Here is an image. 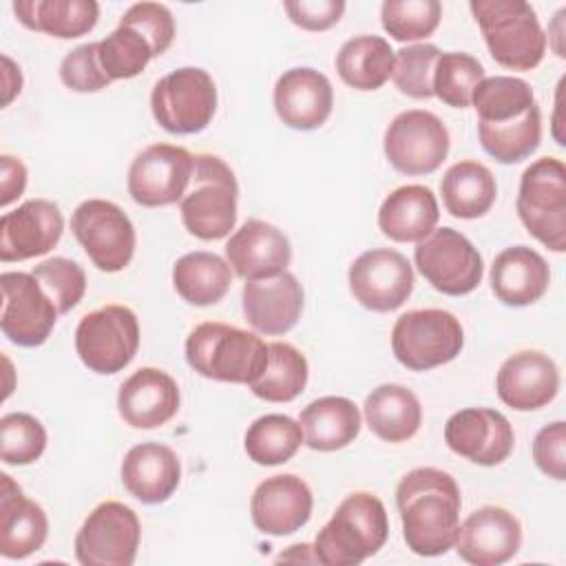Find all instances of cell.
<instances>
[{"label": "cell", "mask_w": 566, "mask_h": 566, "mask_svg": "<svg viewBox=\"0 0 566 566\" xmlns=\"http://www.w3.org/2000/svg\"><path fill=\"white\" fill-rule=\"evenodd\" d=\"M491 57L511 71L535 69L546 53V33L524 0H473L469 4Z\"/></svg>", "instance_id": "4"}, {"label": "cell", "mask_w": 566, "mask_h": 566, "mask_svg": "<svg viewBox=\"0 0 566 566\" xmlns=\"http://www.w3.org/2000/svg\"><path fill=\"white\" fill-rule=\"evenodd\" d=\"M314 497L305 480L294 473L265 478L252 493V524L272 537H283L307 524Z\"/></svg>", "instance_id": "20"}, {"label": "cell", "mask_w": 566, "mask_h": 566, "mask_svg": "<svg viewBox=\"0 0 566 566\" xmlns=\"http://www.w3.org/2000/svg\"><path fill=\"white\" fill-rule=\"evenodd\" d=\"M389 535V517L385 504L367 493L347 495L316 533L314 555L325 566H358L376 555Z\"/></svg>", "instance_id": "2"}, {"label": "cell", "mask_w": 566, "mask_h": 566, "mask_svg": "<svg viewBox=\"0 0 566 566\" xmlns=\"http://www.w3.org/2000/svg\"><path fill=\"white\" fill-rule=\"evenodd\" d=\"M139 349V321L126 305H104L82 316L75 329V352L95 374L122 371Z\"/></svg>", "instance_id": "9"}, {"label": "cell", "mask_w": 566, "mask_h": 566, "mask_svg": "<svg viewBox=\"0 0 566 566\" xmlns=\"http://www.w3.org/2000/svg\"><path fill=\"white\" fill-rule=\"evenodd\" d=\"M150 111L166 133H201L217 111V86L212 75L199 66L170 71L153 86Z\"/></svg>", "instance_id": "8"}, {"label": "cell", "mask_w": 566, "mask_h": 566, "mask_svg": "<svg viewBox=\"0 0 566 566\" xmlns=\"http://www.w3.org/2000/svg\"><path fill=\"white\" fill-rule=\"evenodd\" d=\"M402 537L407 548L422 557L444 555L455 544L460 526V486L442 469L418 467L396 486Z\"/></svg>", "instance_id": "1"}, {"label": "cell", "mask_w": 566, "mask_h": 566, "mask_svg": "<svg viewBox=\"0 0 566 566\" xmlns=\"http://www.w3.org/2000/svg\"><path fill=\"white\" fill-rule=\"evenodd\" d=\"M64 232V217L49 199H29L0 219V261H27L53 250Z\"/></svg>", "instance_id": "18"}, {"label": "cell", "mask_w": 566, "mask_h": 566, "mask_svg": "<svg viewBox=\"0 0 566 566\" xmlns=\"http://www.w3.org/2000/svg\"><path fill=\"white\" fill-rule=\"evenodd\" d=\"M287 18L305 31H325L334 27L343 11V0H290L283 4Z\"/></svg>", "instance_id": "49"}, {"label": "cell", "mask_w": 566, "mask_h": 566, "mask_svg": "<svg viewBox=\"0 0 566 566\" xmlns=\"http://www.w3.org/2000/svg\"><path fill=\"white\" fill-rule=\"evenodd\" d=\"M471 104L478 113V122L502 124L524 115L535 102L533 88L522 77L495 75L484 77L471 97Z\"/></svg>", "instance_id": "39"}, {"label": "cell", "mask_w": 566, "mask_h": 566, "mask_svg": "<svg viewBox=\"0 0 566 566\" xmlns=\"http://www.w3.org/2000/svg\"><path fill=\"white\" fill-rule=\"evenodd\" d=\"M142 539L137 513L115 500L97 504L75 535L82 566H130Z\"/></svg>", "instance_id": "11"}, {"label": "cell", "mask_w": 566, "mask_h": 566, "mask_svg": "<svg viewBox=\"0 0 566 566\" xmlns=\"http://www.w3.org/2000/svg\"><path fill=\"white\" fill-rule=\"evenodd\" d=\"M172 285L190 305H214L232 285V268L214 252H188L172 265Z\"/></svg>", "instance_id": "33"}, {"label": "cell", "mask_w": 566, "mask_h": 566, "mask_svg": "<svg viewBox=\"0 0 566 566\" xmlns=\"http://www.w3.org/2000/svg\"><path fill=\"white\" fill-rule=\"evenodd\" d=\"M464 345L460 321L447 310H411L391 327V352L411 371H427L451 363Z\"/></svg>", "instance_id": "7"}, {"label": "cell", "mask_w": 566, "mask_h": 566, "mask_svg": "<svg viewBox=\"0 0 566 566\" xmlns=\"http://www.w3.org/2000/svg\"><path fill=\"white\" fill-rule=\"evenodd\" d=\"M394 49L380 35H356L336 53L340 80L356 91L380 88L394 71Z\"/></svg>", "instance_id": "35"}, {"label": "cell", "mask_w": 566, "mask_h": 566, "mask_svg": "<svg viewBox=\"0 0 566 566\" xmlns=\"http://www.w3.org/2000/svg\"><path fill=\"white\" fill-rule=\"evenodd\" d=\"M447 447L482 467L502 464L515 444L509 418L489 407H467L455 411L444 424Z\"/></svg>", "instance_id": "17"}, {"label": "cell", "mask_w": 566, "mask_h": 566, "mask_svg": "<svg viewBox=\"0 0 566 566\" xmlns=\"http://www.w3.org/2000/svg\"><path fill=\"white\" fill-rule=\"evenodd\" d=\"M365 420L374 436L385 442H405L422 424V407L416 394L402 385L387 382L365 398Z\"/></svg>", "instance_id": "31"}, {"label": "cell", "mask_w": 566, "mask_h": 566, "mask_svg": "<svg viewBox=\"0 0 566 566\" xmlns=\"http://www.w3.org/2000/svg\"><path fill=\"white\" fill-rule=\"evenodd\" d=\"M44 449L46 431L35 416L13 411L0 418V458L4 464H31L44 453Z\"/></svg>", "instance_id": "43"}, {"label": "cell", "mask_w": 566, "mask_h": 566, "mask_svg": "<svg viewBox=\"0 0 566 566\" xmlns=\"http://www.w3.org/2000/svg\"><path fill=\"white\" fill-rule=\"evenodd\" d=\"M478 137L495 161L500 164H517L531 157L542 139V113L539 106L533 104L524 115L502 122V124H484L478 122Z\"/></svg>", "instance_id": "36"}, {"label": "cell", "mask_w": 566, "mask_h": 566, "mask_svg": "<svg viewBox=\"0 0 566 566\" xmlns=\"http://www.w3.org/2000/svg\"><path fill=\"white\" fill-rule=\"evenodd\" d=\"M453 546L473 566L504 564L522 546L520 520L502 506H482L458 526Z\"/></svg>", "instance_id": "19"}, {"label": "cell", "mask_w": 566, "mask_h": 566, "mask_svg": "<svg viewBox=\"0 0 566 566\" xmlns=\"http://www.w3.org/2000/svg\"><path fill=\"white\" fill-rule=\"evenodd\" d=\"M31 274L40 281L44 292L51 296L60 314L71 312L86 292V274L73 259L53 256L38 263Z\"/></svg>", "instance_id": "45"}, {"label": "cell", "mask_w": 566, "mask_h": 566, "mask_svg": "<svg viewBox=\"0 0 566 566\" xmlns=\"http://www.w3.org/2000/svg\"><path fill=\"white\" fill-rule=\"evenodd\" d=\"M2 287V334L20 347L42 345L57 321V307L44 292L40 281L27 272H4Z\"/></svg>", "instance_id": "15"}, {"label": "cell", "mask_w": 566, "mask_h": 566, "mask_svg": "<svg viewBox=\"0 0 566 566\" xmlns=\"http://www.w3.org/2000/svg\"><path fill=\"white\" fill-rule=\"evenodd\" d=\"M71 230L91 263L102 272L124 270L135 254V228L128 214L113 201H82L71 217Z\"/></svg>", "instance_id": "10"}, {"label": "cell", "mask_w": 566, "mask_h": 566, "mask_svg": "<svg viewBox=\"0 0 566 566\" xmlns=\"http://www.w3.org/2000/svg\"><path fill=\"white\" fill-rule=\"evenodd\" d=\"M27 188V166L11 155L0 157V206L7 208Z\"/></svg>", "instance_id": "50"}, {"label": "cell", "mask_w": 566, "mask_h": 566, "mask_svg": "<svg viewBox=\"0 0 566 566\" xmlns=\"http://www.w3.org/2000/svg\"><path fill=\"white\" fill-rule=\"evenodd\" d=\"M307 374V360L296 347L287 343H270L268 365L250 389L265 402H290L303 394Z\"/></svg>", "instance_id": "37"}, {"label": "cell", "mask_w": 566, "mask_h": 566, "mask_svg": "<svg viewBox=\"0 0 566 566\" xmlns=\"http://www.w3.org/2000/svg\"><path fill=\"white\" fill-rule=\"evenodd\" d=\"M332 106L334 88L329 80L312 66L290 69L274 84V111L287 128H321L332 115Z\"/></svg>", "instance_id": "22"}, {"label": "cell", "mask_w": 566, "mask_h": 566, "mask_svg": "<svg viewBox=\"0 0 566 566\" xmlns=\"http://www.w3.org/2000/svg\"><path fill=\"white\" fill-rule=\"evenodd\" d=\"M186 360L203 378L250 387L268 365V345L252 332L208 321L188 334Z\"/></svg>", "instance_id": "3"}, {"label": "cell", "mask_w": 566, "mask_h": 566, "mask_svg": "<svg viewBox=\"0 0 566 566\" xmlns=\"http://www.w3.org/2000/svg\"><path fill=\"white\" fill-rule=\"evenodd\" d=\"M97 55L111 80H130L157 57V51L137 27L119 20L117 29L97 42Z\"/></svg>", "instance_id": "40"}, {"label": "cell", "mask_w": 566, "mask_h": 566, "mask_svg": "<svg viewBox=\"0 0 566 566\" xmlns=\"http://www.w3.org/2000/svg\"><path fill=\"white\" fill-rule=\"evenodd\" d=\"M413 261L427 283L447 296L473 292L484 274L480 252L453 228H438L424 237L413 250Z\"/></svg>", "instance_id": "12"}, {"label": "cell", "mask_w": 566, "mask_h": 566, "mask_svg": "<svg viewBox=\"0 0 566 566\" xmlns=\"http://www.w3.org/2000/svg\"><path fill=\"white\" fill-rule=\"evenodd\" d=\"M303 444V429L290 416L265 413L245 431V453L261 467H276L292 460Z\"/></svg>", "instance_id": "38"}, {"label": "cell", "mask_w": 566, "mask_h": 566, "mask_svg": "<svg viewBox=\"0 0 566 566\" xmlns=\"http://www.w3.org/2000/svg\"><path fill=\"white\" fill-rule=\"evenodd\" d=\"M179 480L181 462L166 444H135L122 460V482L126 491L144 504L166 502L177 491Z\"/></svg>", "instance_id": "27"}, {"label": "cell", "mask_w": 566, "mask_h": 566, "mask_svg": "<svg viewBox=\"0 0 566 566\" xmlns=\"http://www.w3.org/2000/svg\"><path fill=\"white\" fill-rule=\"evenodd\" d=\"M444 122L420 108L398 113L385 130V155L402 175H431L449 155Z\"/></svg>", "instance_id": "13"}, {"label": "cell", "mask_w": 566, "mask_h": 566, "mask_svg": "<svg viewBox=\"0 0 566 566\" xmlns=\"http://www.w3.org/2000/svg\"><path fill=\"white\" fill-rule=\"evenodd\" d=\"M195 186L179 201L186 230L201 241L230 234L237 223L239 186L232 168L217 155H195Z\"/></svg>", "instance_id": "5"}, {"label": "cell", "mask_w": 566, "mask_h": 566, "mask_svg": "<svg viewBox=\"0 0 566 566\" xmlns=\"http://www.w3.org/2000/svg\"><path fill=\"white\" fill-rule=\"evenodd\" d=\"M303 442L314 451H338L356 440L360 431L358 407L343 396H323L301 411Z\"/></svg>", "instance_id": "30"}, {"label": "cell", "mask_w": 566, "mask_h": 566, "mask_svg": "<svg viewBox=\"0 0 566 566\" xmlns=\"http://www.w3.org/2000/svg\"><path fill=\"white\" fill-rule=\"evenodd\" d=\"M60 80L75 93H97L113 80L104 73L97 55V42L80 44L64 55L60 64Z\"/></svg>", "instance_id": "46"}, {"label": "cell", "mask_w": 566, "mask_h": 566, "mask_svg": "<svg viewBox=\"0 0 566 566\" xmlns=\"http://www.w3.org/2000/svg\"><path fill=\"white\" fill-rule=\"evenodd\" d=\"M303 285L287 270L256 281H245L241 301L245 321L265 336L290 332L303 312Z\"/></svg>", "instance_id": "24"}, {"label": "cell", "mask_w": 566, "mask_h": 566, "mask_svg": "<svg viewBox=\"0 0 566 566\" xmlns=\"http://www.w3.org/2000/svg\"><path fill=\"white\" fill-rule=\"evenodd\" d=\"M2 66H4V97H2V106H9V102L20 93L22 88V75L20 69L11 62L9 55H2Z\"/></svg>", "instance_id": "51"}, {"label": "cell", "mask_w": 566, "mask_h": 566, "mask_svg": "<svg viewBox=\"0 0 566 566\" xmlns=\"http://www.w3.org/2000/svg\"><path fill=\"white\" fill-rule=\"evenodd\" d=\"M0 482V555L24 559L46 542L49 520L44 509L29 500L9 473H2Z\"/></svg>", "instance_id": "26"}, {"label": "cell", "mask_w": 566, "mask_h": 566, "mask_svg": "<svg viewBox=\"0 0 566 566\" xmlns=\"http://www.w3.org/2000/svg\"><path fill=\"white\" fill-rule=\"evenodd\" d=\"M279 559H296V562H316V555H314V548L310 544H294L290 546V551L281 553Z\"/></svg>", "instance_id": "52"}, {"label": "cell", "mask_w": 566, "mask_h": 566, "mask_svg": "<svg viewBox=\"0 0 566 566\" xmlns=\"http://www.w3.org/2000/svg\"><path fill=\"white\" fill-rule=\"evenodd\" d=\"M533 460L544 475L559 482L566 480V422L557 420L537 431L533 440Z\"/></svg>", "instance_id": "48"}, {"label": "cell", "mask_w": 566, "mask_h": 566, "mask_svg": "<svg viewBox=\"0 0 566 566\" xmlns=\"http://www.w3.org/2000/svg\"><path fill=\"white\" fill-rule=\"evenodd\" d=\"M438 219L436 195L420 184L396 188L378 210V228L398 243H420L436 230Z\"/></svg>", "instance_id": "29"}, {"label": "cell", "mask_w": 566, "mask_h": 566, "mask_svg": "<svg viewBox=\"0 0 566 566\" xmlns=\"http://www.w3.org/2000/svg\"><path fill=\"white\" fill-rule=\"evenodd\" d=\"M440 53L436 44H411L396 51L391 71L396 88L413 99L433 97V69Z\"/></svg>", "instance_id": "44"}, {"label": "cell", "mask_w": 566, "mask_h": 566, "mask_svg": "<svg viewBox=\"0 0 566 566\" xmlns=\"http://www.w3.org/2000/svg\"><path fill=\"white\" fill-rule=\"evenodd\" d=\"M551 283L546 259L528 248L513 245L502 250L491 265V290L509 307H526L539 301Z\"/></svg>", "instance_id": "28"}, {"label": "cell", "mask_w": 566, "mask_h": 566, "mask_svg": "<svg viewBox=\"0 0 566 566\" xmlns=\"http://www.w3.org/2000/svg\"><path fill=\"white\" fill-rule=\"evenodd\" d=\"M517 217L548 250H566V168L557 157L535 159L520 179Z\"/></svg>", "instance_id": "6"}, {"label": "cell", "mask_w": 566, "mask_h": 566, "mask_svg": "<svg viewBox=\"0 0 566 566\" xmlns=\"http://www.w3.org/2000/svg\"><path fill=\"white\" fill-rule=\"evenodd\" d=\"M195 172V155L181 146L153 144L128 168V195L144 208L170 206L184 199Z\"/></svg>", "instance_id": "14"}, {"label": "cell", "mask_w": 566, "mask_h": 566, "mask_svg": "<svg viewBox=\"0 0 566 566\" xmlns=\"http://www.w3.org/2000/svg\"><path fill=\"white\" fill-rule=\"evenodd\" d=\"M442 18L438 0H385L380 7L382 29L398 42L429 38Z\"/></svg>", "instance_id": "42"}, {"label": "cell", "mask_w": 566, "mask_h": 566, "mask_svg": "<svg viewBox=\"0 0 566 566\" xmlns=\"http://www.w3.org/2000/svg\"><path fill=\"white\" fill-rule=\"evenodd\" d=\"M440 190L449 214L458 219H478L495 203L497 184L484 164L464 159L444 172Z\"/></svg>", "instance_id": "34"}, {"label": "cell", "mask_w": 566, "mask_h": 566, "mask_svg": "<svg viewBox=\"0 0 566 566\" xmlns=\"http://www.w3.org/2000/svg\"><path fill=\"white\" fill-rule=\"evenodd\" d=\"M484 80V66L469 53H440L433 69V95L453 108L471 106L475 86Z\"/></svg>", "instance_id": "41"}, {"label": "cell", "mask_w": 566, "mask_h": 566, "mask_svg": "<svg viewBox=\"0 0 566 566\" xmlns=\"http://www.w3.org/2000/svg\"><path fill=\"white\" fill-rule=\"evenodd\" d=\"M179 400V387L170 374L142 367L122 382L117 409L133 429H155L177 416Z\"/></svg>", "instance_id": "25"}, {"label": "cell", "mask_w": 566, "mask_h": 566, "mask_svg": "<svg viewBox=\"0 0 566 566\" xmlns=\"http://www.w3.org/2000/svg\"><path fill=\"white\" fill-rule=\"evenodd\" d=\"M228 265L243 281L276 276L287 270L292 261V245L276 226L250 219L234 230L226 243Z\"/></svg>", "instance_id": "23"}, {"label": "cell", "mask_w": 566, "mask_h": 566, "mask_svg": "<svg viewBox=\"0 0 566 566\" xmlns=\"http://www.w3.org/2000/svg\"><path fill=\"white\" fill-rule=\"evenodd\" d=\"M354 298L371 312H394L413 292V270L405 254L376 248L358 254L347 272Z\"/></svg>", "instance_id": "16"}, {"label": "cell", "mask_w": 566, "mask_h": 566, "mask_svg": "<svg viewBox=\"0 0 566 566\" xmlns=\"http://www.w3.org/2000/svg\"><path fill=\"white\" fill-rule=\"evenodd\" d=\"M13 13L31 31L73 40L93 31L99 4L93 0H15Z\"/></svg>", "instance_id": "32"}, {"label": "cell", "mask_w": 566, "mask_h": 566, "mask_svg": "<svg viewBox=\"0 0 566 566\" xmlns=\"http://www.w3.org/2000/svg\"><path fill=\"white\" fill-rule=\"evenodd\" d=\"M495 389L506 407L515 411H535L557 396L559 369L548 354L524 349L500 365Z\"/></svg>", "instance_id": "21"}, {"label": "cell", "mask_w": 566, "mask_h": 566, "mask_svg": "<svg viewBox=\"0 0 566 566\" xmlns=\"http://www.w3.org/2000/svg\"><path fill=\"white\" fill-rule=\"evenodd\" d=\"M122 20L137 27L153 42L157 55L166 53L175 40L172 13L159 2H137L122 15Z\"/></svg>", "instance_id": "47"}]
</instances>
